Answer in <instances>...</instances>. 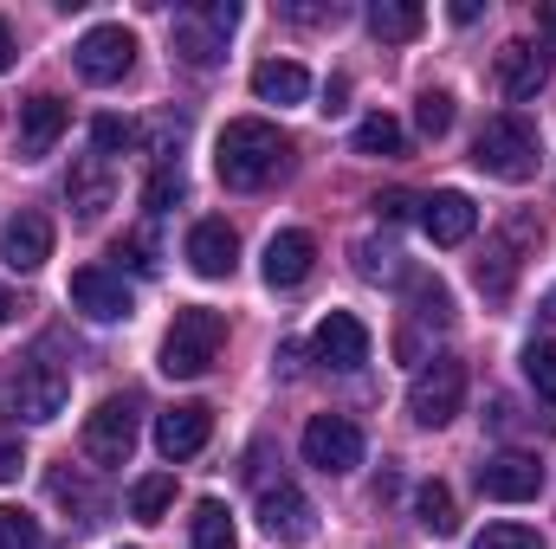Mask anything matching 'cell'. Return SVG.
<instances>
[{"label": "cell", "instance_id": "37", "mask_svg": "<svg viewBox=\"0 0 556 549\" xmlns=\"http://www.w3.org/2000/svg\"><path fill=\"white\" fill-rule=\"evenodd\" d=\"M117 259L137 266V272H155V266H162V259H155V233H130V240L117 246Z\"/></svg>", "mask_w": 556, "mask_h": 549}, {"label": "cell", "instance_id": "20", "mask_svg": "<svg viewBox=\"0 0 556 549\" xmlns=\"http://www.w3.org/2000/svg\"><path fill=\"white\" fill-rule=\"evenodd\" d=\"M181 253H188V266H194L201 278H227L233 266H240V233H233L227 220H194Z\"/></svg>", "mask_w": 556, "mask_h": 549}, {"label": "cell", "instance_id": "13", "mask_svg": "<svg viewBox=\"0 0 556 549\" xmlns=\"http://www.w3.org/2000/svg\"><path fill=\"white\" fill-rule=\"evenodd\" d=\"M479 491L498 498V505H531V498L544 491V465H538V452H492V459L479 465Z\"/></svg>", "mask_w": 556, "mask_h": 549}, {"label": "cell", "instance_id": "9", "mask_svg": "<svg viewBox=\"0 0 556 549\" xmlns=\"http://www.w3.org/2000/svg\"><path fill=\"white\" fill-rule=\"evenodd\" d=\"M304 465H317V472H330V478L356 472V465H363V426H356L350 413H317V420L304 426Z\"/></svg>", "mask_w": 556, "mask_h": 549}, {"label": "cell", "instance_id": "3", "mask_svg": "<svg viewBox=\"0 0 556 549\" xmlns=\"http://www.w3.org/2000/svg\"><path fill=\"white\" fill-rule=\"evenodd\" d=\"M472 162H479L485 175H498V181H531L538 162H544V137H538L531 117L505 111V117H492V124L472 137Z\"/></svg>", "mask_w": 556, "mask_h": 549}, {"label": "cell", "instance_id": "7", "mask_svg": "<svg viewBox=\"0 0 556 549\" xmlns=\"http://www.w3.org/2000/svg\"><path fill=\"white\" fill-rule=\"evenodd\" d=\"M459 408H466V362L433 356L408 388V413H415V426H446Z\"/></svg>", "mask_w": 556, "mask_h": 549}, {"label": "cell", "instance_id": "15", "mask_svg": "<svg viewBox=\"0 0 556 549\" xmlns=\"http://www.w3.org/2000/svg\"><path fill=\"white\" fill-rule=\"evenodd\" d=\"M420 233H427L433 246H466V240L479 233V207H472V194H459V188L427 194V201H420Z\"/></svg>", "mask_w": 556, "mask_h": 549}, {"label": "cell", "instance_id": "6", "mask_svg": "<svg viewBox=\"0 0 556 549\" xmlns=\"http://www.w3.org/2000/svg\"><path fill=\"white\" fill-rule=\"evenodd\" d=\"M137 433H142L137 395H111V401H98V413L85 420V459L91 465H130Z\"/></svg>", "mask_w": 556, "mask_h": 549}, {"label": "cell", "instance_id": "24", "mask_svg": "<svg viewBox=\"0 0 556 549\" xmlns=\"http://www.w3.org/2000/svg\"><path fill=\"white\" fill-rule=\"evenodd\" d=\"M420 26H427V13H420L415 0H376V7H369V33H376V39L408 46V39H420Z\"/></svg>", "mask_w": 556, "mask_h": 549}, {"label": "cell", "instance_id": "31", "mask_svg": "<svg viewBox=\"0 0 556 549\" xmlns=\"http://www.w3.org/2000/svg\"><path fill=\"white\" fill-rule=\"evenodd\" d=\"M181 194H188V175H181L175 162H162V168L149 175V188H142V207H149V214H168Z\"/></svg>", "mask_w": 556, "mask_h": 549}, {"label": "cell", "instance_id": "33", "mask_svg": "<svg viewBox=\"0 0 556 549\" xmlns=\"http://www.w3.org/2000/svg\"><path fill=\"white\" fill-rule=\"evenodd\" d=\"M0 549H39V518L20 505H0Z\"/></svg>", "mask_w": 556, "mask_h": 549}, {"label": "cell", "instance_id": "1", "mask_svg": "<svg viewBox=\"0 0 556 549\" xmlns=\"http://www.w3.org/2000/svg\"><path fill=\"white\" fill-rule=\"evenodd\" d=\"M285 155H291V142L266 117H233L220 130V142H214V168H220L227 188H266L285 168Z\"/></svg>", "mask_w": 556, "mask_h": 549}, {"label": "cell", "instance_id": "12", "mask_svg": "<svg viewBox=\"0 0 556 549\" xmlns=\"http://www.w3.org/2000/svg\"><path fill=\"white\" fill-rule=\"evenodd\" d=\"M311 349H317V362H324V369L350 375V369H363V362H369V323H363L356 310H330V317L317 323Z\"/></svg>", "mask_w": 556, "mask_h": 549}, {"label": "cell", "instance_id": "4", "mask_svg": "<svg viewBox=\"0 0 556 549\" xmlns=\"http://www.w3.org/2000/svg\"><path fill=\"white\" fill-rule=\"evenodd\" d=\"M233 26H240L233 0H207V7L175 13V59L194 65V72H214L220 52H227V39H233Z\"/></svg>", "mask_w": 556, "mask_h": 549}, {"label": "cell", "instance_id": "21", "mask_svg": "<svg viewBox=\"0 0 556 549\" xmlns=\"http://www.w3.org/2000/svg\"><path fill=\"white\" fill-rule=\"evenodd\" d=\"M311 266H317V240H311L304 227H285V233H273V240H266V284H273V291L304 284V278H311Z\"/></svg>", "mask_w": 556, "mask_h": 549}, {"label": "cell", "instance_id": "16", "mask_svg": "<svg viewBox=\"0 0 556 549\" xmlns=\"http://www.w3.org/2000/svg\"><path fill=\"white\" fill-rule=\"evenodd\" d=\"M207 439H214V408H201V401H181V408H168L155 420V452H162L168 465L194 459Z\"/></svg>", "mask_w": 556, "mask_h": 549}, {"label": "cell", "instance_id": "35", "mask_svg": "<svg viewBox=\"0 0 556 549\" xmlns=\"http://www.w3.org/2000/svg\"><path fill=\"white\" fill-rule=\"evenodd\" d=\"M415 124H420V137H446V130H453V98H446V91H420Z\"/></svg>", "mask_w": 556, "mask_h": 549}, {"label": "cell", "instance_id": "26", "mask_svg": "<svg viewBox=\"0 0 556 549\" xmlns=\"http://www.w3.org/2000/svg\"><path fill=\"white\" fill-rule=\"evenodd\" d=\"M188 531H194V549H233V544H240L233 511H227L220 498H201V505H194V518H188Z\"/></svg>", "mask_w": 556, "mask_h": 549}, {"label": "cell", "instance_id": "36", "mask_svg": "<svg viewBox=\"0 0 556 549\" xmlns=\"http://www.w3.org/2000/svg\"><path fill=\"white\" fill-rule=\"evenodd\" d=\"M472 549H544V537L525 531V524H485V531L472 537Z\"/></svg>", "mask_w": 556, "mask_h": 549}, {"label": "cell", "instance_id": "38", "mask_svg": "<svg viewBox=\"0 0 556 549\" xmlns=\"http://www.w3.org/2000/svg\"><path fill=\"white\" fill-rule=\"evenodd\" d=\"M13 59H20V46H13V26L0 20V72H13Z\"/></svg>", "mask_w": 556, "mask_h": 549}, {"label": "cell", "instance_id": "18", "mask_svg": "<svg viewBox=\"0 0 556 549\" xmlns=\"http://www.w3.org/2000/svg\"><path fill=\"white\" fill-rule=\"evenodd\" d=\"M311 498L291 485V478H278V485H266L260 491V524H266V537H278V544H311Z\"/></svg>", "mask_w": 556, "mask_h": 549}, {"label": "cell", "instance_id": "19", "mask_svg": "<svg viewBox=\"0 0 556 549\" xmlns=\"http://www.w3.org/2000/svg\"><path fill=\"white\" fill-rule=\"evenodd\" d=\"M544 85H551V52H544V46H531V39L498 46V91H505L511 104L538 98Z\"/></svg>", "mask_w": 556, "mask_h": 549}, {"label": "cell", "instance_id": "34", "mask_svg": "<svg viewBox=\"0 0 556 549\" xmlns=\"http://www.w3.org/2000/svg\"><path fill=\"white\" fill-rule=\"evenodd\" d=\"M356 272L369 278V284H382V278H402V253H395V246H376V240H363V246H356Z\"/></svg>", "mask_w": 556, "mask_h": 549}, {"label": "cell", "instance_id": "32", "mask_svg": "<svg viewBox=\"0 0 556 549\" xmlns=\"http://www.w3.org/2000/svg\"><path fill=\"white\" fill-rule=\"evenodd\" d=\"M124 149H137V124H130V117H98V124H91V155L111 162V155H124Z\"/></svg>", "mask_w": 556, "mask_h": 549}, {"label": "cell", "instance_id": "40", "mask_svg": "<svg viewBox=\"0 0 556 549\" xmlns=\"http://www.w3.org/2000/svg\"><path fill=\"white\" fill-rule=\"evenodd\" d=\"M13 317H20V297H13V291L0 284V323H13Z\"/></svg>", "mask_w": 556, "mask_h": 549}, {"label": "cell", "instance_id": "11", "mask_svg": "<svg viewBox=\"0 0 556 549\" xmlns=\"http://www.w3.org/2000/svg\"><path fill=\"white\" fill-rule=\"evenodd\" d=\"M72 304H78L91 323H124V317L137 310L124 272H111V266H78V272H72Z\"/></svg>", "mask_w": 556, "mask_h": 549}, {"label": "cell", "instance_id": "17", "mask_svg": "<svg viewBox=\"0 0 556 549\" xmlns=\"http://www.w3.org/2000/svg\"><path fill=\"white\" fill-rule=\"evenodd\" d=\"M52 259V220L46 214H13L7 227H0V266L7 272H39Z\"/></svg>", "mask_w": 556, "mask_h": 549}, {"label": "cell", "instance_id": "41", "mask_svg": "<svg viewBox=\"0 0 556 549\" xmlns=\"http://www.w3.org/2000/svg\"><path fill=\"white\" fill-rule=\"evenodd\" d=\"M538 26H544V33L556 39V7H538Z\"/></svg>", "mask_w": 556, "mask_h": 549}, {"label": "cell", "instance_id": "25", "mask_svg": "<svg viewBox=\"0 0 556 549\" xmlns=\"http://www.w3.org/2000/svg\"><path fill=\"white\" fill-rule=\"evenodd\" d=\"M408 317H415V323H433V330H446V323H453V291H446L440 278L415 272L408 278Z\"/></svg>", "mask_w": 556, "mask_h": 549}, {"label": "cell", "instance_id": "5", "mask_svg": "<svg viewBox=\"0 0 556 549\" xmlns=\"http://www.w3.org/2000/svg\"><path fill=\"white\" fill-rule=\"evenodd\" d=\"M65 401H72V375H65L59 362H46V356H26V362L7 375V408L20 413V420H33V426L59 420Z\"/></svg>", "mask_w": 556, "mask_h": 549}, {"label": "cell", "instance_id": "28", "mask_svg": "<svg viewBox=\"0 0 556 549\" xmlns=\"http://www.w3.org/2000/svg\"><path fill=\"white\" fill-rule=\"evenodd\" d=\"M415 511H420V524L433 531V537H453L459 531V511H453V491L440 485V478H427L415 491Z\"/></svg>", "mask_w": 556, "mask_h": 549}, {"label": "cell", "instance_id": "2", "mask_svg": "<svg viewBox=\"0 0 556 549\" xmlns=\"http://www.w3.org/2000/svg\"><path fill=\"white\" fill-rule=\"evenodd\" d=\"M220 343H227V317H220V310H207V304L175 310V323H168V336H162V375H175V382L207 375L214 356H220Z\"/></svg>", "mask_w": 556, "mask_h": 549}, {"label": "cell", "instance_id": "29", "mask_svg": "<svg viewBox=\"0 0 556 549\" xmlns=\"http://www.w3.org/2000/svg\"><path fill=\"white\" fill-rule=\"evenodd\" d=\"M168 505H175V478L168 472H149V478L130 485V518H142V524H155Z\"/></svg>", "mask_w": 556, "mask_h": 549}, {"label": "cell", "instance_id": "39", "mask_svg": "<svg viewBox=\"0 0 556 549\" xmlns=\"http://www.w3.org/2000/svg\"><path fill=\"white\" fill-rule=\"evenodd\" d=\"M0 478H20V452L13 446H0Z\"/></svg>", "mask_w": 556, "mask_h": 549}, {"label": "cell", "instance_id": "30", "mask_svg": "<svg viewBox=\"0 0 556 549\" xmlns=\"http://www.w3.org/2000/svg\"><path fill=\"white\" fill-rule=\"evenodd\" d=\"M525 382H531L544 401H556V336H531V343H525Z\"/></svg>", "mask_w": 556, "mask_h": 549}, {"label": "cell", "instance_id": "14", "mask_svg": "<svg viewBox=\"0 0 556 549\" xmlns=\"http://www.w3.org/2000/svg\"><path fill=\"white\" fill-rule=\"evenodd\" d=\"M65 124H72L65 98H52V91L26 98V104H20V124H13V149H20V162H39V155H52V142L65 137Z\"/></svg>", "mask_w": 556, "mask_h": 549}, {"label": "cell", "instance_id": "23", "mask_svg": "<svg viewBox=\"0 0 556 549\" xmlns=\"http://www.w3.org/2000/svg\"><path fill=\"white\" fill-rule=\"evenodd\" d=\"M253 98L260 104H304L311 98V72L291 65V59H266V65H253Z\"/></svg>", "mask_w": 556, "mask_h": 549}, {"label": "cell", "instance_id": "22", "mask_svg": "<svg viewBox=\"0 0 556 549\" xmlns=\"http://www.w3.org/2000/svg\"><path fill=\"white\" fill-rule=\"evenodd\" d=\"M111 194H117V181H111V162H104V155L72 162V175H65V201H72L78 220H98V214L111 207Z\"/></svg>", "mask_w": 556, "mask_h": 549}, {"label": "cell", "instance_id": "27", "mask_svg": "<svg viewBox=\"0 0 556 549\" xmlns=\"http://www.w3.org/2000/svg\"><path fill=\"white\" fill-rule=\"evenodd\" d=\"M402 149H408V130L389 111H376V117L356 124V155H402Z\"/></svg>", "mask_w": 556, "mask_h": 549}, {"label": "cell", "instance_id": "8", "mask_svg": "<svg viewBox=\"0 0 556 549\" xmlns=\"http://www.w3.org/2000/svg\"><path fill=\"white\" fill-rule=\"evenodd\" d=\"M538 220L531 214H511L498 233H492V246H485V259H479V291L485 297H511V284L525 272V246H538Z\"/></svg>", "mask_w": 556, "mask_h": 549}, {"label": "cell", "instance_id": "10", "mask_svg": "<svg viewBox=\"0 0 556 549\" xmlns=\"http://www.w3.org/2000/svg\"><path fill=\"white\" fill-rule=\"evenodd\" d=\"M72 65H78L85 85H117V78H130V65H137V33H130V26H91V33L78 39Z\"/></svg>", "mask_w": 556, "mask_h": 549}]
</instances>
